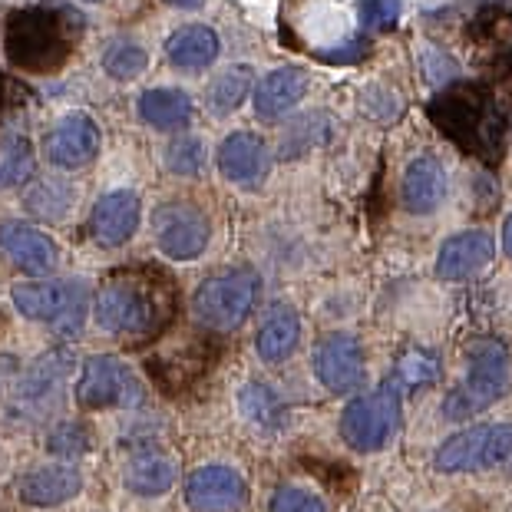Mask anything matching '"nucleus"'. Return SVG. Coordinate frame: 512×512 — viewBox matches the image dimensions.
<instances>
[{
	"label": "nucleus",
	"mask_w": 512,
	"mask_h": 512,
	"mask_svg": "<svg viewBox=\"0 0 512 512\" xmlns=\"http://www.w3.org/2000/svg\"><path fill=\"white\" fill-rule=\"evenodd\" d=\"M176 318V281L162 268H119L100 288L96 324L126 341L159 337Z\"/></svg>",
	"instance_id": "obj_1"
},
{
	"label": "nucleus",
	"mask_w": 512,
	"mask_h": 512,
	"mask_svg": "<svg viewBox=\"0 0 512 512\" xmlns=\"http://www.w3.org/2000/svg\"><path fill=\"white\" fill-rule=\"evenodd\" d=\"M80 30L83 17L70 4L40 0L7 17L4 53L24 73H53L70 60Z\"/></svg>",
	"instance_id": "obj_2"
},
{
	"label": "nucleus",
	"mask_w": 512,
	"mask_h": 512,
	"mask_svg": "<svg viewBox=\"0 0 512 512\" xmlns=\"http://www.w3.org/2000/svg\"><path fill=\"white\" fill-rule=\"evenodd\" d=\"M433 123L479 159H496L503 152V116L493 106V96L476 86H456L430 106Z\"/></svg>",
	"instance_id": "obj_3"
},
{
	"label": "nucleus",
	"mask_w": 512,
	"mask_h": 512,
	"mask_svg": "<svg viewBox=\"0 0 512 512\" xmlns=\"http://www.w3.org/2000/svg\"><path fill=\"white\" fill-rule=\"evenodd\" d=\"M509 390V354L506 347L483 337L470 347V364L460 384L453 387V394L443 400V417L446 420H470L476 413L503 397Z\"/></svg>",
	"instance_id": "obj_4"
},
{
	"label": "nucleus",
	"mask_w": 512,
	"mask_h": 512,
	"mask_svg": "<svg viewBox=\"0 0 512 512\" xmlns=\"http://www.w3.org/2000/svg\"><path fill=\"white\" fill-rule=\"evenodd\" d=\"M261 278L252 268H232V271H219V275L205 278L199 291L192 298V311L205 328L215 331H232L238 328L252 304L258 298Z\"/></svg>",
	"instance_id": "obj_5"
},
{
	"label": "nucleus",
	"mask_w": 512,
	"mask_h": 512,
	"mask_svg": "<svg viewBox=\"0 0 512 512\" xmlns=\"http://www.w3.org/2000/svg\"><path fill=\"white\" fill-rule=\"evenodd\" d=\"M400 423V380H384L374 394L357 397L341 413V437L361 453L384 450Z\"/></svg>",
	"instance_id": "obj_6"
},
{
	"label": "nucleus",
	"mask_w": 512,
	"mask_h": 512,
	"mask_svg": "<svg viewBox=\"0 0 512 512\" xmlns=\"http://www.w3.org/2000/svg\"><path fill=\"white\" fill-rule=\"evenodd\" d=\"M14 308L30 321L50 324L60 334H76L86 314V285L80 281H27L10 291Z\"/></svg>",
	"instance_id": "obj_7"
},
{
	"label": "nucleus",
	"mask_w": 512,
	"mask_h": 512,
	"mask_svg": "<svg viewBox=\"0 0 512 512\" xmlns=\"http://www.w3.org/2000/svg\"><path fill=\"white\" fill-rule=\"evenodd\" d=\"M512 456V423H486L443 440L433 466L440 473H476L493 470Z\"/></svg>",
	"instance_id": "obj_8"
},
{
	"label": "nucleus",
	"mask_w": 512,
	"mask_h": 512,
	"mask_svg": "<svg viewBox=\"0 0 512 512\" xmlns=\"http://www.w3.org/2000/svg\"><path fill=\"white\" fill-rule=\"evenodd\" d=\"M209 219L189 202H166L152 215V238L172 261H192L209 248Z\"/></svg>",
	"instance_id": "obj_9"
},
{
	"label": "nucleus",
	"mask_w": 512,
	"mask_h": 512,
	"mask_svg": "<svg viewBox=\"0 0 512 512\" xmlns=\"http://www.w3.org/2000/svg\"><path fill=\"white\" fill-rule=\"evenodd\" d=\"M76 400L86 410H103V407H129V403L143 400V387L133 377L119 357L113 354H96L83 364L80 384H76Z\"/></svg>",
	"instance_id": "obj_10"
},
{
	"label": "nucleus",
	"mask_w": 512,
	"mask_h": 512,
	"mask_svg": "<svg viewBox=\"0 0 512 512\" xmlns=\"http://www.w3.org/2000/svg\"><path fill=\"white\" fill-rule=\"evenodd\" d=\"M43 152L60 169L90 166L96 152H100V126L86 113H67L53 123L47 139H43Z\"/></svg>",
	"instance_id": "obj_11"
},
{
	"label": "nucleus",
	"mask_w": 512,
	"mask_h": 512,
	"mask_svg": "<svg viewBox=\"0 0 512 512\" xmlns=\"http://www.w3.org/2000/svg\"><path fill=\"white\" fill-rule=\"evenodd\" d=\"M314 374L334 394H347L364 384V347L351 334H328L314 351Z\"/></svg>",
	"instance_id": "obj_12"
},
{
	"label": "nucleus",
	"mask_w": 512,
	"mask_h": 512,
	"mask_svg": "<svg viewBox=\"0 0 512 512\" xmlns=\"http://www.w3.org/2000/svg\"><path fill=\"white\" fill-rule=\"evenodd\" d=\"M496 255L493 235L483 232V228H473V232H460L453 238H446L440 255H437V275L443 281H470L479 271L489 268V261Z\"/></svg>",
	"instance_id": "obj_13"
},
{
	"label": "nucleus",
	"mask_w": 512,
	"mask_h": 512,
	"mask_svg": "<svg viewBox=\"0 0 512 512\" xmlns=\"http://www.w3.org/2000/svg\"><path fill=\"white\" fill-rule=\"evenodd\" d=\"M185 499L199 512H228L245 499V483L232 466H199L185 479Z\"/></svg>",
	"instance_id": "obj_14"
},
{
	"label": "nucleus",
	"mask_w": 512,
	"mask_h": 512,
	"mask_svg": "<svg viewBox=\"0 0 512 512\" xmlns=\"http://www.w3.org/2000/svg\"><path fill=\"white\" fill-rule=\"evenodd\" d=\"M139 215H143V205H139L136 192H129V189L106 192L103 199H96V205H93L90 232L96 242L106 248L126 245L139 228Z\"/></svg>",
	"instance_id": "obj_15"
},
{
	"label": "nucleus",
	"mask_w": 512,
	"mask_h": 512,
	"mask_svg": "<svg viewBox=\"0 0 512 512\" xmlns=\"http://www.w3.org/2000/svg\"><path fill=\"white\" fill-rule=\"evenodd\" d=\"M0 248L4 255L27 271V275H50L57 265V245L40 228L24 222H4L0 225Z\"/></svg>",
	"instance_id": "obj_16"
},
{
	"label": "nucleus",
	"mask_w": 512,
	"mask_h": 512,
	"mask_svg": "<svg viewBox=\"0 0 512 512\" xmlns=\"http://www.w3.org/2000/svg\"><path fill=\"white\" fill-rule=\"evenodd\" d=\"M219 169L228 182L235 185H255L268 176V166H271V156H268V146L261 143L255 133H232L222 139L219 152Z\"/></svg>",
	"instance_id": "obj_17"
},
{
	"label": "nucleus",
	"mask_w": 512,
	"mask_h": 512,
	"mask_svg": "<svg viewBox=\"0 0 512 512\" xmlns=\"http://www.w3.org/2000/svg\"><path fill=\"white\" fill-rule=\"evenodd\" d=\"M446 189H450V179H446L443 162L433 159V156H420V159L410 162L407 172H403L400 195H403L407 212L430 215V212H437L443 205Z\"/></svg>",
	"instance_id": "obj_18"
},
{
	"label": "nucleus",
	"mask_w": 512,
	"mask_h": 512,
	"mask_svg": "<svg viewBox=\"0 0 512 512\" xmlns=\"http://www.w3.org/2000/svg\"><path fill=\"white\" fill-rule=\"evenodd\" d=\"M311 86V76L304 67H278L271 70L255 90V113L258 119H281L304 100Z\"/></svg>",
	"instance_id": "obj_19"
},
{
	"label": "nucleus",
	"mask_w": 512,
	"mask_h": 512,
	"mask_svg": "<svg viewBox=\"0 0 512 512\" xmlns=\"http://www.w3.org/2000/svg\"><path fill=\"white\" fill-rule=\"evenodd\" d=\"M219 34L205 24H189V27H179L176 34L166 40V57L176 70L185 73H202L209 70L215 60H219Z\"/></svg>",
	"instance_id": "obj_20"
},
{
	"label": "nucleus",
	"mask_w": 512,
	"mask_h": 512,
	"mask_svg": "<svg viewBox=\"0 0 512 512\" xmlns=\"http://www.w3.org/2000/svg\"><path fill=\"white\" fill-rule=\"evenodd\" d=\"M83 489V476L73 466H37L20 479V499L30 506H60Z\"/></svg>",
	"instance_id": "obj_21"
},
{
	"label": "nucleus",
	"mask_w": 512,
	"mask_h": 512,
	"mask_svg": "<svg viewBox=\"0 0 512 512\" xmlns=\"http://www.w3.org/2000/svg\"><path fill=\"white\" fill-rule=\"evenodd\" d=\"M301 341V321L298 314L291 308H275L265 318V324L258 328V337H255V351L261 361L268 364H281L288 361L294 354V347Z\"/></svg>",
	"instance_id": "obj_22"
},
{
	"label": "nucleus",
	"mask_w": 512,
	"mask_h": 512,
	"mask_svg": "<svg viewBox=\"0 0 512 512\" xmlns=\"http://www.w3.org/2000/svg\"><path fill=\"white\" fill-rule=\"evenodd\" d=\"M139 116L156 129H182L192 119V100L182 90L159 86L139 96Z\"/></svg>",
	"instance_id": "obj_23"
},
{
	"label": "nucleus",
	"mask_w": 512,
	"mask_h": 512,
	"mask_svg": "<svg viewBox=\"0 0 512 512\" xmlns=\"http://www.w3.org/2000/svg\"><path fill=\"white\" fill-rule=\"evenodd\" d=\"M123 483L129 493H136V496H162L176 483V463L159 453L136 456V460H129L126 466Z\"/></svg>",
	"instance_id": "obj_24"
},
{
	"label": "nucleus",
	"mask_w": 512,
	"mask_h": 512,
	"mask_svg": "<svg viewBox=\"0 0 512 512\" xmlns=\"http://www.w3.org/2000/svg\"><path fill=\"white\" fill-rule=\"evenodd\" d=\"M252 80H255V70L252 67H228L222 76H215L205 100H209V110L215 116H228L235 113L238 106L245 103L248 90H252Z\"/></svg>",
	"instance_id": "obj_25"
},
{
	"label": "nucleus",
	"mask_w": 512,
	"mask_h": 512,
	"mask_svg": "<svg viewBox=\"0 0 512 512\" xmlns=\"http://www.w3.org/2000/svg\"><path fill=\"white\" fill-rule=\"evenodd\" d=\"M24 202L37 219H63L73 205V185L67 179H43L27 192Z\"/></svg>",
	"instance_id": "obj_26"
},
{
	"label": "nucleus",
	"mask_w": 512,
	"mask_h": 512,
	"mask_svg": "<svg viewBox=\"0 0 512 512\" xmlns=\"http://www.w3.org/2000/svg\"><path fill=\"white\" fill-rule=\"evenodd\" d=\"M146 67H149L146 50L133 40H110V47L103 50V70L113 80H136Z\"/></svg>",
	"instance_id": "obj_27"
},
{
	"label": "nucleus",
	"mask_w": 512,
	"mask_h": 512,
	"mask_svg": "<svg viewBox=\"0 0 512 512\" xmlns=\"http://www.w3.org/2000/svg\"><path fill=\"white\" fill-rule=\"evenodd\" d=\"M30 172H34V146H30V139H7L4 149H0V189L27 182Z\"/></svg>",
	"instance_id": "obj_28"
},
{
	"label": "nucleus",
	"mask_w": 512,
	"mask_h": 512,
	"mask_svg": "<svg viewBox=\"0 0 512 512\" xmlns=\"http://www.w3.org/2000/svg\"><path fill=\"white\" fill-rule=\"evenodd\" d=\"M242 410L258 427H275V423H281V417H285V407H281L278 394L265 384H248L242 390Z\"/></svg>",
	"instance_id": "obj_29"
},
{
	"label": "nucleus",
	"mask_w": 512,
	"mask_h": 512,
	"mask_svg": "<svg viewBox=\"0 0 512 512\" xmlns=\"http://www.w3.org/2000/svg\"><path fill=\"white\" fill-rule=\"evenodd\" d=\"M166 166L176 172V176H199L205 166V146L202 139H195L189 133L176 136L166 149Z\"/></svg>",
	"instance_id": "obj_30"
},
{
	"label": "nucleus",
	"mask_w": 512,
	"mask_h": 512,
	"mask_svg": "<svg viewBox=\"0 0 512 512\" xmlns=\"http://www.w3.org/2000/svg\"><path fill=\"white\" fill-rule=\"evenodd\" d=\"M47 450L73 460V456H83L86 450H90V433H86L83 423H60V427L50 430Z\"/></svg>",
	"instance_id": "obj_31"
},
{
	"label": "nucleus",
	"mask_w": 512,
	"mask_h": 512,
	"mask_svg": "<svg viewBox=\"0 0 512 512\" xmlns=\"http://www.w3.org/2000/svg\"><path fill=\"white\" fill-rule=\"evenodd\" d=\"M271 512H324V499L304 486H281L271 499Z\"/></svg>",
	"instance_id": "obj_32"
},
{
	"label": "nucleus",
	"mask_w": 512,
	"mask_h": 512,
	"mask_svg": "<svg viewBox=\"0 0 512 512\" xmlns=\"http://www.w3.org/2000/svg\"><path fill=\"white\" fill-rule=\"evenodd\" d=\"M403 0H361V24L367 30H387L400 20Z\"/></svg>",
	"instance_id": "obj_33"
},
{
	"label": "nucleus",
	"mask_w": 512,
	"mask_h": 512,
	"mask_svg": "<svg viewBox=\"0 0 512 512\" xmlns=\"http://www.w3.org/2000/svg\"><path fill=\"white\" fill-rule=\"evenodd\" d=\"M437 374H440L437 361H433L430 354H420V351L407 354L397 367V380H407V384H433Z\"/></svg>",
	"instance_id": "obj_34"
},
{
	"label": "nucleus",
	"mask_w": 512,
	"mask_h": 512,
	"mask_svg": "<svg viewBox=\"0 0 512 512\" xmlns=\"http://www.w3.org/2000/svg\"><path fill=\"white\" fill-rule=\"evenodd\" d=\"M7 103H10V83H7V76L0 73V119L7 113Z\"/></svg>",
	"instance_id": "obj_35"
},
{
	"label": "nucleus",
	"mask_w": 512,
	"mask_h": 512,
	"mask_svg": "<svg viewBox=\"0 0 512 512\" xmlns=\"http://www.w3.org/2000/svg\"><path fill=\"white\" fill-rule=\"evenodd\" d=\"M503 252L512 258V215H509L506 225H503Z\"/></svg>",
	"instance_id": "obj_36"
},
{
	"label": "nucleus",
	"mask_w": 512,
	"mask_h": 512,
	"mask_svg": "<svg viewBox=\"0 0 512 512\" xmlns=\"http://www.w3.org/2000/svg\"><path fill=\"white\" fill-rule=\"evenodd\" d=\"M166 4L182 7V10H199V7H202V0H166Z\"/></svg>",
	"instance_id": "obj_37"
},
{
	"label": "nucleus",
	"mask_w": 512,
	"mask_h": 512,
	"mask_svg": "<svg viewBox=\"0 0 512 512\" xmlns=\"http://www.w3.org/2000/svg\"><path fill=\"white\" fill-rule=\"evenodd\" d=\"M86 4H100V0H86Z\"/></svg>",
	"instance_id": "obj_38"
}]
</instances>
